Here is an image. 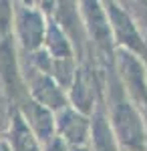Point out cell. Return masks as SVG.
Segmentation results:
<instances>
[{
	"label": "cell",
	"instance_id": "6da1fadb",
	"mask_svg": "<svg viewBox=\"0 0 147 151\" xmlns=\"http://www.w3.org/2000/svg\"><path fill=\"white\" fill-rule=\"evenodd\" d=\"M115 127H117V133L125 145L135 147V149L143 147V131H141L137 115L131 111L129 105L121 103L115 109Z\"/></svg>",
	"mask_w": 147,
	"mask_h": 151
},
{
	"label": "cell",
	"instance_id": "7a4b0ae2",
	"mask_svg": "<svg viewBox=\"0 0 147 151\" xmlns=\"http://www.w3.org/2000/svg\"><path fill=\"white\" fill-rule=\"evenodd\" d=\"M43 32H45V24L38 18V14L24 12L22 18H20V35L24 38V45L26 47H36L43 38Z\"/></svg>",
	"mask_w": 147,
	"mask_h": 151
},
{
	"label": "cell",
	"instance_id": "3957f363",
	"mask_svg": "<svg viewBox=\"0 0 147 151\" xmlns=\"http://www.w3.org/2000/svg\"><path fill=\"white\" fill-rule=\"evenodd\" d=\"M10 139H12V145H14V151H36V143H34L32 135L20 119L14 121Z\"/></svg>",
	"mask_w": 147,
	"mask_h": 151
},
{
	"label": "cell",
	"instance_id": "277c9868",
	"mask_svg": "<svg viewBox=\"0 0 147 151\" xmlns=\"http://www.w3.org/2000/svg\"><path fill=\"white\" fill-rule=\"evenodd\" d=\"M61 129H63V133L71 141H81L85 137L87 123L81 117H75V115H71V113H67V115L63 117V121H61Z\"/></svg>",
	"mask_w": 147,
	"mask_h": 151
},
{
	"label": "cell",
	"instance_id": "5b68a950",
	"mask_svg": "<svg viewBox=\"0 0 147 151\" xmlns=\"http://www.w3.org/2000/svg\"><path fill=\"white\" fill-rule=\"evenodd\" d=\"M111 16H113V22H115V28H117V32H119V36L123 38V42L127 40L129 45H133V47H141V45H137V35L135 30H133V26H131V22L127 20V16H123L121 12L117 10L115 6H111Z\"/></svg>",
	"mask_w": 147,
	"mask_h": 151
},
{
	"label": "cell",
	"instance_id": "8992f818",
	"mask_svg": "<svg viewBox=\"0 0 147 151\" xmlns=\"http://www.w3.org/2000/svg\"><path fill=\"white\" fill-rule=\"evenodd\" d=\"M32 113H34V127L36 131L40 133V135H48L50 133V119H48V113H46L45 109H40V107H36L32 105Z\"/></svg>",
	"mask_w": 147,
	"mask_h": 151
},
{
	"label": "cell",
	"instance_id": "52a82bcc",
	"mask_svg": "<svg viewBox=\"0 0 147 151\" xmlns=\"http://www.w3.org/2000/svg\"><path fill=\"white\" fill-rule=\"evenodd\" d=\"M87 99L91 101V91H89V83L85 77H81L79 79V93H75V101L81 105V107H87Z\"/></svg>",
	"mask_w": 147,
	"mask_h": 151
},
{
	"label": "cell",
	"instance_id": "ba28073f",
	"mask_svg": "<svg viewBox=\"0 0 147 151\" xmlns=\"http://www.w3.org/2000/svg\"><path fill=\"white\" fill-rule=\"evenodd\" d=\"M79 151H83V149H79Z\"/></svg>",
	"mask_w": 147,
	"mask_h": 151
}]
</instances>
